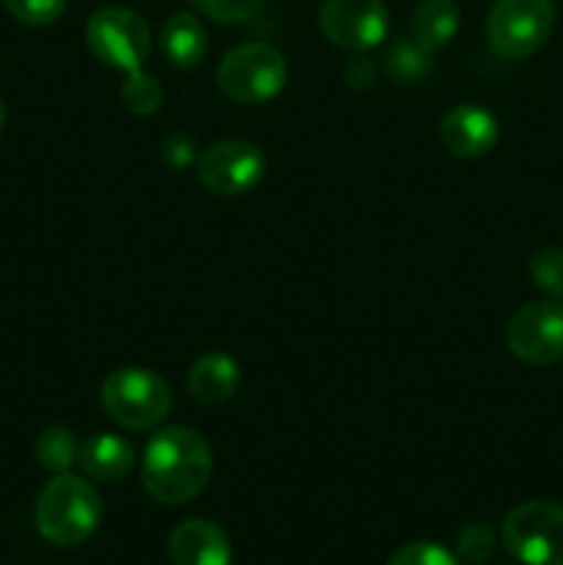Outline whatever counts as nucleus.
<instances>
[{"label":"nucleus","instance_id":"f257e3e1","mask_svg":"<svg viewBox=\"0 0 563 565\" xmlns=\"http://www.w3.org/2000/svg\"><path fill=\"white\" fill-rule=\"evenodd\" d=\"M213 475V452L199 430L171 425L158 430L144 450V489L160 505H185Z\"/></svg>","mask_w":563,"mask_h":565},{"label":"nucleus","instance_id":"f03ea898","mask_svg":"<svg viewBox=\"0 0 563 565\" xmlns=\"http://www.w3.org/2000/svg\"><path fill=\"white\" fill-rule=\"evenodd\" d=\"M39 535L55 546H77L103 522V497L77 475H55L33 508Z\"/></svg>","mask_w":563,"mask_h":565},{"label":"nucleus","instance_id":"7ed1b4c3","mask_svg":"<svg viewBox=\"0 0 563 565\" xmlns=\"http://www.w3.org/2000/svg\"><path fill=\"white\" fill-rule=\"evenodd\" d=\"M105 414L121 428H158L171 412V390L158 373L144 367H119L103 381L99 390Z\"/></svg>","mask_w":563,"mask_h":565},{"label":"nucleus","instance_id":"20e7f679","mask_svg":"<svg viewBox=\"0 0 563 565\" xmlns=\"http://www.w3.org/2000/svg\"><path fill=\"white\" fill-rule=\"evenodd\" d=\"M502 546L522 565H563V505L530 500L502 522Z\"/></svg>","mask_w":563,"mask_h":565},{"label":"nucleus","instance_id":"39448f33","mask_svg":"<svg viewBox=\"0 0 563 565\" xmlns=\"http://www.w3.org/2000/svg\"><path fill=\"white\" fill-rule=\"evenodd\" d=\"M285 55L265 42H248L230 50L219 64V86L232 103L263 105L285 88Z\"/></svg>","mask_w":563,"mask_h":565},{"label":"nucleus","instance_id":"423d86ee","mask_svg":"<svg viewBox=\"0 0 563 565\" xmlns=\"http://www.w3.org/2000/svg\"><path fill=\"white\" fill-rule=\"evenodd\" d=\"M86 47L105 66L130 75L141 70L152 50V31H149V22L136 11L105 6L88 17Z\"/></svg>","mask_w":563,"mask_h":565},{"label":"nucleus","instance_id":"0eeeda50","mask_svg":"<svg viewBox=\"0 0 563 565\" xmlns=\"http://www.w3.org/2000/svg\"><path fill=\"white\" fill-rule=\"evenodd\" d=\"M555 28L552 0H497L486 20V36L500 58H528L546 44Z\"/></svg>","mask_w":563,"mask_h":565},{"label":"nucleus","instance_id":"6e6552de","mask_svg":"<svg viewBox=\"0 0 563 565\" xmlns=\"http://www.w3.org/2000/svg\"><path fill=\"white\" fill-rule=\"evenodd\" d=\"M196 174L210 193L243 196L263 182L265 154L246 138H224L199 154Z\"/></svg>","mask_w":563,"mask_h":565},{"label":"nucleus","instance_id":"1a4fd4ad","mask_svg":"<svg viewBox=\"0 0 563 565\" xmlns=\"http://www.w3.org/2000/svg\"><path fill=\"white\" fill-rule=\"evenodd\" d=\"M506 342L524 364H555L563 359V301L524 303L508 323Z\"/></svg>","mask_w":563,"mask_h":565},{"label":"nucleus","instance_id":"9d476101","mask_svg":"<svg viewBox=\"0 0 563 565\" xmlns=\"http://www.w3.org/2000/svg\"><path fill=\"white\" fill-rule=\"evenodd\" d=\"M318 20L326 39L351 53L379 47L390 31L384 0H323Z\"/></svg>","mask_w":563,"mask_h":565},{"label":"nucleus","instance_id":"9b49d317","mask_svg":"<svg viewBox=\"0 0 563 565\" xmlns=\"http://www.w3.org/2000/svg\"><path fill=\"white\" fill-rule=\"evenodd\" d=\"M500 138V125L495 114L480 105L467 103L447 110L439 125V141L456 158H480Z\"/></svg>","mask_w":563,"mask_h":565},{"label":"nucleus","instance_id":"f8f14e48","mask_svg":"<svg viewBox=\"0 0 563 565\" xmlns=\"http://www.w3.org/2000/svg\"><path fill=\"white\" fill-rule=\"evenodd\" d=\"M169 557L174 565H230L232 544L219 524L185 519L171 530Z\"/></svg>","mask_w":563,"mask_h":565},{"label":"nucleus","instance_id":"ddd939ff","mask_svg":"<svg viewBox=\"0 0 563 565\" xmlns=\"http://www.w3.org/2000/svg\"><path fill=\"white\" fill-rule=\"evenodd\" d=\"M185 386L202 406H221L241 386V364L221 351L204 353L188 370Z\"/></svg>","mask_w":563,"mask_h":565},{"label":"nucleus","instance_id":"4468645a","mask_svg":"<svg viewBox=\"0 0 563 565\" xmlns=\"http://www.w3.org/2000/svg\"><path fill=\"white\" fill-rule=\"evenodd\" d=\"M136 463V452L127 439L116 434H94L88 436L77 452V467L83 475L94 480H121Z\"/></svg>","mask_w":563,"mask_h":565},{"label":"nucleus","instance_id":"2eb2a0df","mask_svg":"<svg viewBox=\"0 0 563 565\" xmlns=\"http://www.w3.org/2000/svg\"><path fill=\"white\" fill-rule=\"evenodd\" d=\"M461 25V9L456 0H419L412 14V39L434 55L456 36Z\"/></svg>","mask_w":563,"mask_h":565},{"label":"nucleus","instance_id":"dca6fc26","mask_svg":"<svg viewBox=\"0 0 563 565\" xmlns=\"http://www.w3.org/2000/svg\"><path fill=\"white\" fill-rule=\"evenodd\" d=\"M160 44H163V55L169 58V64H174L177 70H193L196 64H202L204 53H208V33L196 17L180 11L166 20Z\"/></svg>","mask_w":563,"mask_h":565},{"label":"nucleus","instance_id":"f3484780","mask_svg":"<svg viewBox=\"0 0 563 565\" xmlns=\"http://www.w3.org/2000/svg\"><path fill=\"white\" fill-rule=\"evenodd\" d=\"M77 452H81V441L75 439L70 428H47L39 434L36 439V458L44 469L55 475L70 472L72 467L77 463Z\"/></svg>","mask_w":563,"mask_h":565},{"label":"nucleus","instance_id":"a211bd4d","mask_svg":"<svg viewBox=\"0 0 563 565\" xmlns=\"http://www.w3.org/2000/svg\"><path fill=\"white\" fill-rule=\"evenodd\" d=\"M121 99H125L127 110H132L136 116H152L163 103V88H160L158 77L138 70L130 72L127 81L121 83Z\"/></svg>","mask_w":563,"mask_h":565},{"label":"nucleus","instance_id":"6ab92c4d","mask_svg":"<svg viewBox=\"0 0 563 565\" xmlns=\"http://www.w3.org/2000/svg\"><path fill=\"white\" fill-rule=\"evenodd\" d=\"M530 279L539 290L550 292V296H563V248H541L530 259Z\"/></svg>","mask_w":563,"mask_h":565},{"label":"nucleus","instance_id":"aec40b11","mask_svg":"<svg viewBox=\"0 0 563 565\" xmlns=\"http://www.w3.org/2000/svg\"><path fill=\"white\" fill-rule=\"evenodd\" d=\"M428 58L431 53H425L414 39H397L392 44L390 55H386V66H390L392 75H397L401 81H417L428 72Z\"/></svg>","mask_w":563,"mask_h":565},{"label":"nucleus","instance_id":"412c9836","mask_svg":"<svg viewBox=\"0 0 563 565\" xmlns=\"http://www.w3.org/2000/svg\"><path fill=\"white\" fill-rule=\"evenodd\" d=\"M191 3L199 14L210 17L221 25H235V22L252 20L263 9L265 0H191Z\"/></svg>","mask_w":563,"mask_h":565},{"label":"nucleus","instance_id":"4be33fe9","mask_svg":"<svg viewBox=\"0 0 563 565\" xmlns=\"http://www.w3.org/2000/svg\"><path fill=\"white\" fill-rule=\"evenodd\" d=\"M6 11L25 25H53L66 11V0H3Z\"/></svg>","mask_w":563,"mask_h":565},{"label":"nucleus","instance_id":"5701e85b","mask_svg":"<svg viewBox=\"0 0 563 565\" xmlns=\"http://www.w3.org/2000/svg\"><path fill=\"white\" fill-rule=\"evenodd\" d=\"M495 550L497 539L489 524H467L456 539V555L467 563H486Z\"/></svg>","mask_w":563,"mask_h":565},{"label":"nucleus","instance_id":"b1692460","mask_svg":"<svg viewBox=\"0 0 563 565\" xmlns=\"http://www.w3.org/2000/svg\"><path fill=\"white\" fill-rule=\"evenodd\" d=\"M386 565H461L453 552L445 546L431 544V541H414V544L401 546Z\"/></svg>","mask_w":563,"mask_h":565},{"label":"nucleus","instance_id":"393cba45","mask_svg":"<svg viewBox=\"0 0 563 565\" xmlns=\"http://www.w3.org/2000/svg\"><path fill=\"white\" fill-rule=\"evenodd\" d=\"M163 158L166 163L174 166V169H185V166H191L193 158H196V143L188 136L174 132V136H169L163 141Z\"/></svg>","mask_w":563,"mask_h":565},{"label":"nucleus","instance_id":"a878e982","mask_svg":"<svg viewBox=\"0 0 563 565\" xmlns=\"http://www.w3.org/2000/svg\"><path fill=\"white\" fill-rule=\"evenodd\" d=\"M346 77H348V83H353V86H368V83H373L375 70H373V64H370V61L357 58V61H351V64H348Z\"/></svg>","mask_w":563,"mask_h":565},{"label":"nucleus","instance_id":"bb28decb","mask_svg":"<svg viewBox=\"0 0 563 565\" xmlns=\"http://www.w3.org/2000/svg\"><path fill=\"white\" fill-rule=\"evenodd\" d=\"M3 125H6V105L3 99H0V130H3Z\"/></svg>","mask_w":563,"mask_h":565}]
</instances>
